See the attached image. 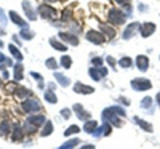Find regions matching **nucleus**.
Masks as SVG:
<instances>
[{
	"mask_svg": "<svg viewBox=\"0 0 160 149\" xmlns=\"http://www.w3.org/2000/svg\"><path fill=\"white\" fill-rule=\"evenodd\" d=\"M115 114H118L120 117H125V111L122 107H117V106H112V107H108V109L102 111V119L106 122H109L111 125H115V127H122V120H120Z\"/></svg>",
	"mask_w": 160,
	"mask_h": 149,
	"instance_id": "nucleus-1",
	"label": "nucleus"
},
{
	"mask_svg": "<svg viewBox=\"0 0 160 149\" xmlns=\"http://www.w3.org/2000/svg\"><path fill=\"white\" fill-rule=\"evenodd\" d=\"M43 122H47V120H45V116H42V114L31 116V117H28V120H26V127H28L29 131H35V128H38Z\"/></svg>",
	"mask_w": 160,
	"mask_h": 149,
	"instance_id": "nucleus-2",
	"label": "nucleus"
},
{
	"mask_svg": "<svg viewBox=\"0 0 160 149\" xmlns=\"http://www.w3.org/2000/svg\"><path fill=\"white\" fill-rule=\"evenodd\" d=\"M127 19V13L123 11H120V10H115L112 8L111 13H109V21L114 24V26H118V24H123Z\"/></svg>",
	"mask_w": 160,
	"mask_h": 149,
	"instance_id": "nucleus-3",
	"label": "nucleus"
},
{
	"mask_svg": "<svg viewBox=\"0 0 160 149\" xmlns=\"http://www.w3.org/2000/svg\"><path fill=\"white\" fill-rule=\"evenodd\" d=\"M131 87L136 91H146L151 88V82L146 79H135V80H131Z\"/></svg>",
	"mask_w": 160,
	"mask_h": 149,
	"instance_id": "nucleus-4",
	"label": "nucleus"
},
{
	"mask_svg": "<svg viewBox=\"0 0 160 149\" xmlns=\"http://www.w3.org/2000/svg\"><path fill=\"white\" fill-rule=\"evenodd\" d=\"M21 106H22V111H26V112H38L40 111V103L35 100H24Z\"/></svg>",
	"mask_w": 160,
	"mask_h": 149,
	"instance_id": "nucleus-5",
	"label": "nucleus"
},
{
	"mask_svg": "<svg viewBox=\"0 0 160 149\" xmlns=\"http://www.w3.org/2000/svg\"><path fill=\"white\" fill-rule=\"evenodd\" d=\"M87 39H88V42H93V44H96V45H101L104 42V34L98 32V31H88L87 32Z\"/></svg>",
	"mask_w": 160,
	"mask_h": 149,
	"instance_id": "nucleus-6",
	"label": "nucleus"
},
{
	"mask_svg": "<svg viewBox=\"0 0 160 149\" xmlns=\"http://www.w3.org/2000/svg\"><path fill=\"white\" fill-rule=\"evenodd\" d=\"M38 13H40V16L45 18V19H51V18L56 16V11L53 10L51 7H48V5H40L38 7Z\"/></svg>",
	"mask_w": 160,
	"mask_h": 149,
	"instance_id": "nucleus-7",
	"label": "nucleus"
},
{
	"mask_svg": "<svg viewBox=\"0 0 160 149\" xmlns=\"http://www.w3.org/2000/svg\"><path fill=\"white\" fill-rule=\"evenodd\" d=\"M139 32H141V37H149L151 34L155 32V24L154 23H144L139 28Z\"/></svg>",
	"mask_w": 160,
	"mask_h": 149,
	"instance_id": "nucleus-8",
	"label": "nucleus"
},
{
	"mask_svg": "<svg viewBox=\"0 0 160 149\" xmlns=\"http://www.w3.org/2000/svg\"><path fill=\"white\" fill-rule=\"evenodd\" d=\"M108 74V69H106V67H102V66H99V67H91L90 69V75L93 77V80H99L102 75H106Z\"/></svg>",
	"mask_w": 160,
	"mask_h": 149,
	"instance_id": "nucleus-9",
	"label": "nucleus"
},
{
	"mask_svg": "<svg viewBox=\"0 0 160 149\" xmlns=\"http://www.w3.org/2000/svg\"><path fill=\"white\" fill-rule=\"evenodd\" d=\"M74 91H75V93H82V95H91L93 91H95V88L88 87V85H85V84H82V82H77V84L74 85Z\"/></svg>",
	"mask_w": 160,
	"mask_h": 149,
	"instance_id": "nucleus-10",
	"label": "nucleus"
},
{
	"mask_svg": "<svg viewBox=\"0 0 160 149\" xmlns=\"http://www.w3.org/2000/svg\"><path fill=\"white\" fill-rule=\"evenodd\" d=\"M136 66H138V69H139L141 72H146V71H148V67H149V59H148V56L139 55V56L136 58Z\"/></svg>",
	"mask_w": 160,
	"mask_h": 149,
	"instance_id": "nucleus-11",
	"label": "nucleus"
},
{
	"mask_svg": "<svg viewBox=\"0 0 160 149\" xmlns=\"http://www.w3.org/2000/svg\"><path fill=\"white\" fill-rule=\"evenodd\" d=\"M8 16H10V19H11L13 23H15L16 26H19V28H22V29H24V28H28V24H26V21H24V19L18 15L16 11H13V10H11Z\"/></svg>",
	"mask_w": 160,
	"mask_h": 149,
	"instance_id": "nucleus-12",
	"label": "nucleus"
},
{
	"mask_svg": "<svg viewBox=\"0 0 160 149\" xmlns=\"http://www.w3.org/2000/svg\"><path fill=\"white\" fill-rule=\"evenodd\" d=\"M139 28H141V24H138V23H133V24H130L128 28L125 29V32H123V39H131L133 35H135V32H136Z\"/></svg>",
	"mask_w": 160,
	"mask_h": 149,
	"instance_id": "nucleus-13",
	"label": "nucleus"
},
{
	"mask_svg": "<svg viewBox=\"0 0 160 149\" xmlns=\"http://www.w3.org/2000/svg\"><path fill=\"white\" fill-rule=\"evenodd\" d=\"M59 37L62 39V42H68L69 45H78V39L74 35V34H64V32H61L59 34Z\"/></svg>",
	"mask_w": 160,
	"mask_h": 149,
	"instance_id": "nucleus-14",
	"label": "nucleus"
},
{
	"mask_svg": "<svg viewBox=\"0 0 160 149\" xmlns=\"http://www.w3.org/2000/svg\"><path fill=\"white\" fill-rule=\"evenodd\" d=\"M74 111H75V114L78 116V119H82V120H87V119L90 117V114H88L80 104H75V106H74Z\"/></svg>",
	"mask_w": 160,
	"mask_h": 149,
	"instance_id": "nucleus-15",
	"label": "nucleus"
},
{
	"mask_svg": "<svg viewBox=\"0 0 160 149\" xmlns=\"http://www.w3.org/2000/svg\"><path fill=\"white\" fill-rule=\"evenodd\" d=\"M22 8L26 10V13H28V16H29V19H37V15H35V11L32 10V7H31V3L29 2H26V0H24V2H22Z\"/></svg>",
	"mask_w": 160,
	"mask_h": 149,
	"instance_id": "nucleus-16",
	"label": "nucleus"
},
{
	"mask_svg": "<svg viewBox=\"0 0 160 149\" xmlns=\"http://www.w3.org/2000/svg\"><path fill=\"white\" fill-rule=\"evenodd\" d=\"M101 32H104L109 39H112L115 35V29L112 28V26H108V24H101Z\"/></svg>",
	"mask_w": 160,
	"mask_h": 149,
	"instance_id": "nucleus-17",
	"label": "nucleus"
},
{
	"mask_svg": "<svg viewBox=\"0 0 160 149\" xmlns=\"http://www.w3.org/2000/svg\"><path fill=\"white\" fill-rule=\"evenodd\" d=\"M50 45H51V47H55V48L59 50V51H68V47H66L64 44H59L56 39H50Z\"/></svg>",
	"mask_w": 160,
	"mask_h": 149,
	"instance_id": "nucleus-18",
	"label": "nucleus"
},
{
	"mask_svg": "<svg viewBox=\"0 0 160 149\" xmlns=\"http://www.w3.org/2000/svg\"><path fill=\"white\" fill-rule=\"evenodd\" d=\"M78 138H74V140H71V141H68V143H64L62 146H59L58 149H74L77 144H78Z\"/></svg>",
	"mask_w": 160,
	"mask_h": 149,
	"instance_id": "nucleus-19",
	"label": "nucleus"
},
{
	"mask_svg": "<svg viewBox=\"0 0 160 149\" xmlns=\"http://www.w3.org/2000/svg\"><path fill=\"white\" fill-rule=\"evenodd\" d=\"M51 131H53V124H51L50 120H47V122H45V127H43L42 131H40V135H42V136H48Z\"/></svg>",
	"mask_w": 160,
	"mask_h": 149,
	"instance_id": "nucleus-20",
	"label": "nucleus"
},
{
	"mask_svg": "<svg viewBox=\"0 0 160 149\" xmlns=\"http://www.w3.org/2000/svg\"><path fill=\"white\" fill-rule=\"evenodd\" d=\"M55 77H56L58 82H59V85H62V87H68V85H69V79L66 77V75H62V74L56 72V74H55Z\"/></svg>",
	"mask_w": 160,
	"mask_h": 149,
	"instance_id": "nucleus-21",
	"label": "nucleus"
},
{
	"mask_svg": "<svg viewBox=\"0 0 160 149\" xmlns=\"http://www.w3.org/2000/svg\"><path fill=\"white\" fill-rule=\"evenodd\" d=\"M13 71H15V74H13V77H15L16 80H21L22 79V64H15V69H13Z\"/></svg>",
	"mask_w": 160,
	"mask_h": 149,
	"instance_id": "nucleus-22",
	"label": "nucleus"
},
{
	"mask_svg": "<svg viewBox=\"0 0 160 149\" xmlns=\"http://www.w3.org/2000/svg\"><path fill=\"white\" fill-rule=\"evenodd\" d=\"M15 93H16L18 98H28L29 95H31V91H29L28 88H22V87H18V90H16Z\"/></svg>",
	"mask_w": 160,
	"mask_h": 149,
	"instance_id": "nucleus-23",
	"label": "nucleus"
},
{
	"mask_svg": "<svg viewBox=\"0 0 160 149\" xmlns=\"http://www.w3.org/2000/svg\"><path fill=\"white\" fill-rule=\"evenodd\" d=\"M83 130H85L87 133H95V130H96V122H95V120L87 122L85 127H83Z\"/></svg>",
	"mask_w": 160,
	"mask_h": 149,
	"instance_id": "nucleus-24",
	"label": "nucleus"
},
{
	"mask_svg": "<svg viewBox=\"0 0 160 149\" xmlns=\"http://www.w3.org/2000/svg\"><path fill=\"white\" fill-rule=\"evenodd\" d=\"M13 130V141H19L21 138H22V128H19V127H15V128H11Z\"/></svg>",
	"mask_w": 160,
	"mask_h": 149,
	"instance_id": "nucleus-25",
	"label": "nucleus"
},
{
	"mask_svg": "<svg viewBox=\"0 0 160 149\" xmlns=\"http://www.w3.org/2000/svg\"><path fill=\"white\" fill-rule=\"evenodd\" d=\"M135 122H136V124H138L139 127H142L146 131H152V125H151V124H148V122H144V120H141V119H138V117L135 119Z\"/></svg>",
	"mask_w": 160,
	"mask_h": 149,
	"instance_id": "nucleus-26",
	"label": "nucleus"
},
{
	"mask_svg": "<svg viewBox=\"0 0 160 149\" xmlns=\"http://www.w3.org/2000/svg\"><path fill=\"white\" fill-rule=\"evenodd\" d=\"M45 100H47L48 103H51V104H56V101H58V100H56V95L53 93L51 90H48V91L45 93Z\"/></svg>",
	"mask_w": 160,
	"mask_h": 149,
	"instance_id": "nucleus-27",
	"label": "nucleus"
},
{
	"mask_svg": "<svg viewBox=\"0 0 160 149\" xmlns=\"http://www.w3.org/2000/svg\"><path fill=\"white\" fill-rule=\"evenodd\" d=\"M10 53H11V55L15 56V58H16L18 61H21V59H22V53H21V51H19V50H18L16 47L10 45Z\"/></svg>",
	"mask_w": 160,
	"mask_h": 149,
	"instance_id": "nucleus-28",
	"label": "nucleus"
},
{
	"mask_svg": "<svg viewBox=\"0 0 160 149\" xmlns=\"http://www.w3.org/2000/svg\"><path fill=\"white\" fill-rule=\"evenodd\" d=\"M71 64H72V59H71V56L64 55V56L61 58V66L64 67V69H69V67H71Z\"/></svg>",
	"mask_w": 160,
	"mask_h": 149,
	"instance_id": "nucleus-29",
	"label": "nucleus"
},
{
	"mask_svg": "<svg viewBox=\"0 0 160 149\" xmlns=\"http://www.w3.org/2000/svg\"><path fill=\"white\" fill-rule=\"evenodd\" d=\"M8 131H10V122L3 120L2 124H0V135H7Z\"/></svg>",
	"mask_w": 160,
	"mask_h": 149,
	"instance_id": "nucleus-30",
	"label": "nucleus"
},
{
	"mask_svg": "<svg viewBox=\"0 0 160 149\" xmlns=\"http://www.w3.org/2000/svg\"><path fill=\"white\" fill-rule=\"evenodd\" d=\"M80 131V128L77 127V125H71L68 130L64 131V136H71V135H74V133H78Z\"/></svg>",
	"mask_w": 160,
	"mask_h": 149,
	"instance_id": "nucleus-31",
	"label": "nucleus"
},
{
	"mask_svg": "<svg viewBox=\"0 0 160 149\" xmlns=\"http://www.w3.org/2000/svg\"><path fill=\"white\" fill-rule=\"evenodd\" d=\"M21 37H24L26 40H31V39H34V32L29 31L28 28H24V29L21 31Z\"/></svg>",
	"mask_w": 160,
	"mask_h": 149,
	"instance_id": "nucleus-32",
	"label": "nucleus"
},
{
	"mask_svg": "<svg viewBox=\"0 0 160 149\" xmlns=\"http://www.w3.org/2000/svg\"><path fill=\"white\" fill-rule=\"evenodd\" d=\"M47 67H48V69H56V67H58L56 59H55V58H48V59H47Z\"/></svg>",
	"mask_w": 160,
	"mask_h": 149,
	"instance_id": "nucleus-33",
	"label": "nucleus"
},
{
	"mask_svg": "<svg viewBox=\"0 0 160 149\" xmlns=\"http://www.w3.org/2000/svg\"><path fill=\"white\" fill-rule=\"evenodd\" d=\"M31 75L37 80V82H38V87L40 88H43V79H42V75H40V74H37V72H31Z\"/></svg>",
	"mask_w": 160,
	"mask_h": 149,
	"instance_id": "nucleus-34",
	"label": "nucleus"
},
{
	"mask_svg": "<svg viewBox=\"0 0 160 149\" xmlns=\"http://www.w3.org/2000/svg\"><path fill=\"white\" fill-rule=\"evenodd\" d=\"M118 64L122 66V67H130L131 66V59L130 58H122V59L118 61Z\"/></svg>",
	"mask_w": 160,
	"mask_h": 149,
	"instance_id": "nucleus-35",
	"label": "nucleus"
},
{
	"mask_svg": "<svg viewBox=\"0 0 160 149\" xmlns=\"http://www.w3.org/2000/svg\"><path fill=\"white\" fill-rule=\"evenodd\" d=\"M151 104H152V98H149V96H148V98H144L142 103H141V106L146 107V109H148V107H151Z\"/></svg>",
	"mask_w": 160,
	"mask_h": 149,
	"instance_id": "nucleus-36",
	"label": "nucleus"
},
{
	"mask_svg": "<svg viewBox=\"0 0 160 149\" xmlns=\"http://www.w3.org/2000/svg\"><path fill=\"white\" fill-rule=\"evenodd\" d=\"M16 90H18V87H16L15 84H8V85H7V91H8V93H13V91H16Z\"/></svg>",
	"mask_w": 160,
	"mask_h": 149,
	"instance_id": "nucleus-37",
	"label": "nucleus"
},
{
	"mask_svg": "<svg viewBox=\"0 0 160 149\" xmlns=\"http://www.w3.org/2000/svg\"><path fill=\"white\" fill-rule=\"evenodd\" d=\"M91 64H95L96 67H99V66L102 64V58H93V59H91Z\"/></svg>",
	"mask_w": 160,
	"mask_h": 149,
	"instance_id": "nucleus-38",
	"label": "nucleus"
},
{
	"mask_svg": "<svg viewBox=\"0 0 160 149\" xmlns=\"http://www.w3.org/2000/svg\"><path fill=\"white\" fill-rule=\"evenodd\" d=\"M61 116H62L64 119H69V117H71V111H69V109H62V111H61Z\"/></svg>",
	"mask_w": 160,
	"mask_h": 149,
	"instance_id": "nucleus-39",
	"label": "nucleus"
},
{
	"mask_svg": "<svg viewBox=\"0 0 160 149\" xmlns=\"http://www.w3.org/2000/svg\"><path fill=\"white\" fill-rule=\"evenodd\" d=\"M72 16V13H71V10H66L64 13H62V19H69Z\"/></svg>",
	"mask_w": 160,
	"mask_h": 149,
	"instance_id": "nucleus-40",
	"label": "nucleus"
},
{
	"mask_svg": "<svg viewBox=\"0 0 160 149\" xmlns=\"http://www.w3.org/2000/svg\"><path fill=\"white\" fill-rule=\"evenodd\" d=\"M106 61H108V63H109L112 67H115V64H117V63H115V59H114L112 56H108V58H106Z\"/></svg>",
	"mask_w": 160,
	"mask_h": 149,
	"instance_id": "nucleus-41",
	"label": "nucleus"
},
{
	"mask_svg": "<svg viewBox=\"0 0 160 149\" xmlns=\"http://www.w3.org/2000/svg\"><path fill=\"white\" fill-rule=\"evenodd\" d=\"M117 3H120V5H127V7H130V0H115Z\"/></svg>",
	"mask_w": 160,
	"mask_h": 149,
	"instance_id": "nucleus-42",
	"label": "nucleus"
},
{
	"mask_svg": "<svg viewBox=\"0 0 160 149\" xmlns=\"http://www.w3.org/2000/svg\"><path fill=\"white\" fill-rule=\"evenodd\" d=\"M118 101H122V104H125V106L127 104L130 106V100H127V98H118Z\"/></svg>",
	"mask_w": 160,
	"mask_h": 149,
	"instance_id": "nucleus-43",
	"label": "nucleus"
},
{
	"mask_svg": "<svg viewBox=\"0 0 160 149\" xmlns=\"http://www.w3.org/2000/svg\"><path fill=\"white\" fill-rule=\"evenodd\" d=\"M80 149H95V146H93V144H85V146H82Z\"/></svg>",
	"mask_w": 160,
	"mask_h": 149,
	"instance_id": "nucleus-44",
	"label": "nucleus"
},
{
	"mask_svg": "<svg viewBox=\"0 0 160 149\" xmlns=\"http://www.w3.org/2000/svg\"><path fill=\"white\" fill-rule=\"evenodd\" d=\"M55 87H56L55 84H51V82L48 84V90H51V91H53V90H55Z\"/></svg>",
	"mask_w": 160,
	"mask_h": 149,
	"instance_id": "nucleus-45",
	"label": "nucleus"
},
{
	"mask_svg": "<svg viewBox=\"0 0 160 149\" xmlns=\"http://www.w3.org/2000/svg\"><path fill=\"white\" fill-rule=\"evenodd\" d=\"M56 2H59V0H47V3H56Z\"/></svg>",
	"mask_w": 160,
	"mask_h": 149,
	"instance_id": "nucleus-46",
	"label": "nucleus"
},
{
	"mask_svg": "<svg viewBox=\"0 0 160 149\" xmlns=\"http://www.w3.org/2000/svg\"><path fill=\"white\" fill-rule=\"evenodd\" d=\"M157 101H158V103H160V93H158V95H157Z\"/></svg>",
	"mask_w": 160,
	"mask_h": 149,
	"instance_id": "nucleus-47",
	"label": "nucleus"
},
{
	"mask_svg": "<svg viewBox=\"0 0 160 149\" xmlns=\"http://www.w3.org/2000/svg\"><path fill=\"white\" fill-rule=\"evenodd\" d=\"M3 47V44H2V40H0V48H2Z\"/></svg>",
	"mask_w": 160,
	"mask_h": 149,
	"instance_id": "nucleus-48",
	"label": "nucleus"
},
{
	"mask_svg": "<svg viewBox=\"0 0 160 149\" xmlns=\"http://www.w3.org/2000/svg\"><path fill=\"white\" fill-rule=\"evenodd\" d=\"M0 85H2V80H0Z\"/></svg>",
	"mask_w": 160,
	"mask_h": 149,
	"instance_id": "nucleus-49",
	"label": "nucleus"
}]
</instances>
